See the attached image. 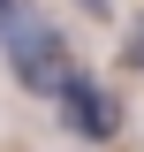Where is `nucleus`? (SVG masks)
Returning <instances> with one entry per match:
<instances>
[{"mask_svg":"<svg viewBox=\"0 0 144 152\" xmlns=\"http://www.w3.org/2000/svg\"><path fill=\"white\" fill-rule=\"evenodd\" d=\"M0 53H8L15 84H23V91H38V99H53V91H61V76L76 69L68 38L38 15L31 0H8V15H0Z\"/></svg>","mask_w":144,"mask_h":152,"instance_id":"1","label":"nucleus"},{"mask_svg":"<svg viewBox=\"0 0 144 152\" xmlns=\"http://www.w3.org/2000/svg\"><path fill=\"white\" fill-rule=\"evenodd\" d=\"M53 107H61V122H68L84 145H106V137L121 129V107H114V91H106V84H99L91 69H68V76H61Z\"/></svg>","mask_w":144,"mask_h":152,"instance_id":"2","label":"nucleus"},{"mask_svg":"<svg viewBox=\"0 0 144 152\" xmlns=\"http://www.w3.org/2000/svg\"><path fill=\"white\" fill-rule=\"evenodd\" d=\"M121 61H129V69H137V76H144V15H137V23H129V38H121Z\"/></svg>","mask_w":144,"mask_h":152,"instance_id":"3","label":"nucleus"},{"mask_svg":"<svg viewBox=\"0 0 144 152\" xmlns=\"http://www.w3.org/2000/svg\"><path fill=\"white\" fill-rule=\"evenodd\" d=\"M84 15H106V0H84Z\"/></svg>","mask_w":144,"mask_h":152,"instance_id":"4","label":"nucleus"},{"mask_svg":"<svg viewBox=\"0 0 144 152\" xmlns=\"http://www.w3.org/2000/svg\"><path fill=\"white\" fill-rule=\"evenodd\" d=\"M0 15H8V0H0Z\"/></svg>","mask_w":144,"mask_h":152,"instance_id":"5","label":"nucleus"}]
</instances>
